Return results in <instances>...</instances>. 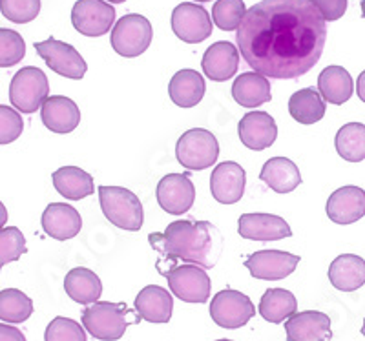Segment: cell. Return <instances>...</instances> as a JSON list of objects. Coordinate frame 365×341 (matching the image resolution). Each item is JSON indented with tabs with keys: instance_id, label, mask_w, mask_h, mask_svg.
<instances>
[{
	"instance_id": "cell-1",
	"label": "cell",
	"mask_w": 365,
	"mask_h": 341,
	"mask_svg": "<svg viewBox=\"0 0 365 341\" xmlns=\"http://www.w3.org/2000/svg\"><path fill=\"white\" fill-rule=\"evenodd\" d=\"M236 41L243 61L256 73L298 79L322 58L327 22L309 0H262L247 9Z\"/></svg>"
},
{
	"instance_id": "cell-2",
	"label": "cell",
	"mask_w": 365,
	"mask_h": 341,
	"mask_svg": "<svg viewBox=\"0 0 365 341\" xmlns=\"http://www.w3.org/2000/svg\"><path fill=\"white\" fill-rule=\"evenodd\" d=\"M148 241L161 254L158 263L182 261L212 268L223 252V237L208 221H174L165 232L150 234Z\"/></svg>"
},
{
	"instance_id": "cell-3",
	"label": "cell",
	"mask_w": 365,
	"mask_h": 341,
	"mask_svg": "<svg viewBox=\"0 0 365 341\" xmlns=\"http://www.w3.org/2000/svg\"><path fill=\"white\" fill-rule=\"evenodd\" d=\"M99 203L104 217L113 226L126 232L141 230L145 223V210L139 197L123 187H99Z\"/></svg>"
},
{
	"instance_id": "cell-4",
	"label": "cell",
	"mask_w": 365,
	"mask_h": 341,
	"mask_svg": "<svg viewBox=\"0 0 365 341\" xmlns=\"http://www.w3.org/2000/svg\"><path fill=\"white\" fill-rule=\"evenodd\" d=\"M128 307L126 303H110V301H96L84 308L83 327L96 340L117 341L125 336L128 329Z\"/></svg>"
},
{
	"instance_id": "cell-5",
	"label": "cell",
	"mask_w": 365,
	"mask_h": 341,
	"mask_svg": "<svg viewBox=\"0 0 365 341\" xmlns=\"http://www.w3.org/2000/svg\"><path fill=\"white\" fill-rule=\"evenodd\" d=\"M175 157L187 170H207L220 157V142L216 135L205 128H192L179 137Z\"/></svg>"
},
{
	"instance_id": "cell-6",
	"label": "cell",
	"mask_w": 365,
	"mask_h": 341,
	"mask_svg": "<svg viewBox=\"0 0 365 341\" xmlns=\"http://www.w3.org/2000/svg\"><path fill=\"white\" fill-rule=\"evenodd\" d=\"M50 83L41 68L26 66L15 73L9 84V103L17 112L35 113L48 99Z\"/></svg>"
},
{
	"instance_id": "cell-7",
	"label": "cell",
	"mask_w": 365,
	"mask_h": 341,
	"mask_svg": "<svg viewBox=\"0 0 365 341\" xmlns=\"http://www.w3.org/2000/svg\"><path fill=\"white\" fill-rule=\"evenodd\" d=\"M154 29L146 17L128 13L120 17L112 29V48L117 55L126 58L139 57L145 53L152 44Z\"/></svg>"
},
{
	"instance_id": "cell-8",
	"label": "cell",
	"mask_w": 365,
	"mask_h": 341,
	"mask_svg": "<svg viewBox=\"0 0 365 341\" xmlns=\"http://www.w3.org/2000/svg\"><path fill=\"white\" fill-rule=\"evenodd\" d=\"M168 281V288L172 294L178 295L185 303H207L210 298V278L205 272L203 266L182 263V265L170 266L168 271L163 272Z\"/></svg>"
},
{
	"instance_id": "cell-9",
	"label": "cell",
	"mask_w": 365,
	"mask_h": 341,
	"mask_svg": "<svg viewBox=\"0 0 365 341\" xmlns=\"http://www.w3.org/2000/svg\"><path fill=\"white\" fill-rule=\"evenodd\" d=\"M256 316V307L247 294L225 288L212 298L210 318L221 329L236 330Z\"/></svg>"
},
{
	"instance_id": "cell-10",
	"label": "cell",
	"mask_w": 365,
	"mask_h": 341,
	"mask_svg": "<svg viewBox=\"0 0 365 341\" xmlns=\"http://www.w3.org/2000/svg\"><path fill=\"white\" fill-rule=\"evenodd\" d=\"M35 50L44 58V63L58 75L71 80H81L86 75V61L71 44L50 37L48 41L35 42Z\"/></svg>"
},
{
	"instance_id": "cell-11",
	"label": "cell",
	"mask_w": 365,
	"mask_h": 341,
	"mask_svg": "<svg viewBox=\"0 0 365 341\" xmlns=\"http://www.w3.org/2000/svg\"><path fill=\"white\" fill-rule=\"evenodd\" d=\"M115 22V9L104 0H77L71 9V24L84 37H103Z\"/></svg>"
},
{
	"instance_id": "cell-12",
	"label": "cell",
	"mask_w": 365,
	"mask_h": 341,
	"mask_svg": "<svg viewBox=\"0 0 365 341\" xmlns=\"http://www.w3.org/2000/svg\"><path fill=\"white\" fill-rule=\"evenodd\" d=\"M158 203L166 214L182 216L194 206L195 188L190 181V172L185 174H168L155 188Z\"/></svg>"
},
{
	"instance_id": "cell-13",
	"label": "cell",
	"mask_w": 365,
	"mask_h": 341,
	"mask_svg": "<svg viewBox=\"0 0 365 341\" xmlns=\"http://www.w3.org/2000/svg\"><path fill=\"white\" fill-rule=\"evenodd\" d=\"M172 31L179 41L200 44L212 35V19L203 6L182 2L172 11Z\"/></svg>"
},
{
	"instance_id": "cell-14",
	"label": "cell",
	"mask_w": 365,
	"mask_h": 341,
	"mask_svg": "<svg viewBox=\"0 0 365 341\" xmlns=\"http://www.w3.org/2000/svg\"><path fill=\"white\" fill-rule=\"evenodd\" d=\"M299 263V256L289 254L283 250H259L249 256L245 266L249 268L250 276L265 281H278L285 279L296 271Z\"/></svg>"
},
{
	"instance_id": "cell-15",
	"label": "cell",
	"mask_w": 365,
	"mask_h": 341,
	"mask_svg": "<svg viewBox=\"0 0 365 341\" xmlns=\"http://www.w3.org/2000/svg\"><path fill=\"white\" fill-rule=\"evenodd\" d=\"M247 174L241 164L225 161L214 168L210 175L212 197L221 204H234L245 194Z\"/></svg>"
},
{
	"instance_id": "cell-16",
	"label": "cell",
	"mask_w": 365,
	"mask_h": 341,
	"mask_svg": "<svg viewBox=\"0 0 365 341\" xmlns=\"http://www.w3.org/2000/svg\"><path fill=\"white\" fill-rule=\"evenodd\" d=\"M237 232L250 241H279L292 236V230L283 217L272 214H243L237 219Z\"/></svg>"
},
{
	"instance_id": "cell-17",
	"label": "cell",
	"mask_w": 365,
	"mask_h": 341,
	"mask_svg": "<svg viewBox=\"0 0 365 341\" xmlns=\"http://www.w3.org/2000/svg\"><path fill=\"white\" fill-rule=\"evenodd\" d=\"M325 212L336 225H353L365 216V192L360 187H341L329 196Z\"/></svg>"
},
{
	"instance_id": "cell-18",
	"label": "cell",
	"mask_w": 365,
	"mask_h": 341,
	"mask_svg": "<svg viewBox=\"0 0 365 341\" xmlns=\"http://www.w3.org/2000/svg\"><path fill=\"white\" fill-rule=\"evenodd\" d=\"M241 142L250 150L262 152L272 146L278 137V126L270 113L267 112H249L241 117L237 125Z\"/></svg>"
},
{
	"instance_id": "cell-19",
	"label": "cell",
	"mask_w": 365,
	"mask_h": 341,
	"mask_svg": "<svg viewBox=\"0 0 365 341\" xmlns=\"http://www.w3.org/2000/svg\"><path fill=\"white\" fill-rule=\"evenodd\" d=\"M287 341H329L332 337L331 318L318 310L296 313L285 321Z\"/></svg>"
},
{
	"instance_id": "cell-20",
	"label": "cell",
	"mask_w": 365,
	"mask_h": 341,
	"mask_svg": "<svg viewBox=\"0 0 365 341\" xmlns=\"http://www.w3.org/2000/svg\"><path fill=\"white\" fill-rule=\"evenodd\" d=\"M42 230L57 241L73 239L83 229L81 214L66 203H51L42 214Z\"/></svg>"
},
{
	"instance_id": "cell-21",
	"label": "cell",
	"mask_w": 365,
	"mask_h": 341,
	"mask_svg": "<svg viewBox=\"0 0 365 341\" xmlns=\"http://www.w3.org/2000/svg\"><path fill=\"white\" fill-rule=\"evenodd\" d=\"M240 66V50L232 42H214L203 55L201 68L205 75L214 83H225L236 75Z\"/></svg>"
},
{
	"instance_id": "cell-22",
	"label": "cell",
	"mask_w": 365,
	"mask_h": 341,
	"mask_svg": "<svg viewBox=\"0 0 365 341\" xmlns=\"http://www.w3.org/2000/svg\"><path fill=\"white\" fill-rule=\"evenodd\" d=\"M42 125L53 133H71L81 122V110L64 95H51L41 108Z\"/></svg>"
},
{
	"instance_id": "cell-23",
	"label": "cell",
	"mask_w": 365,
	"mask_h": 341,
	"mask_svg": "<svg viewBox=\"0 0 365 341\" xmlns=\"http://www.w3.org/2000/svg\"><path fill=\"white\" fill-rule=\"evenodd\" d=\"M135 310L141 320L150 323H168L174 313V298L166 288L148 285L137 294Z\"/></svg>"
},
{
	"instance_id": "cell-24",
	"label": "cell",
	"mask_w": 365,
	"mask_h": 341,
	"mask_svg": "<svg viewBox=\"0 0 365 341\" xmlns=\"http://www.w3.org/2000/svg\"><path fill=\"white\" fill-rule=\"evenodd\" d=\"M329 281L336 290L354 292L365 285V259L356 254H341L329 266Z\"/></svg>"
},
{
	"instance_id": "cell-25",
	"label": "cell",
	"mask_w": 365,
	"mask_h": 341,
	"mask_svg": "<svg viewBox=\"0 0 365 341\" xmlns=\"http://www.w3.org/2000/svg\"><path fill=\"white\" fill-rule=\"evenodd\" d=\"M207 86L200 71L179 70L168 84V95L179 108H194L203 100Z\"/></svg>"
},
{
	"instance_id": "cell-26",
	"label": "cell",
	"mask_w": 365,
	"mask_h": 341,
	"mask_svg": "<svg viewBox=\"0 0 365 341\" xmlns=\"http://www.w3.org/2000/svg\"><path fill=\"white\" fill-rule=\"evenodd\" d=\"M259 181L278 194H291L302 184V174L291 159L272 157L263 164Z\"/></svg>"
},
{
	"instance_id": "cell-27",
	"label": "cell",
	"mask_w": 365,
	"mask_h": 341,
	"mask_svg": "<svg viewBox=\"0 0 365 341\" xmlns=\"http://www.w3.org/2000/svg\"><path fill=\"white\" fill-rule=\"evenodd\" d=\"M232 97L243 108H257L265 105L272 99L269 79L256 71L241 73L232 84Z\"/></svg>"
},
{
	"instance_id": "cell-28",
	"label": "cell",
	"mask_w": 365,
	"mask_h": 341,
	"mask_svg": "<svg viewBox=\"0 0 365 341\" xmlns=\"http://www.w3.org/2000/svg\"><path fill=\"white\" fill-rule=\"evenodd\" d=\"M64 290L75 303L91 305L99 301L103 294V283L96 272L84 266H77L71 268L64 278Z\"/></svg>"
},
{
	"instance_id": "cell-29",
	"label": "cell",
	"mask_w": 365,
	"mask_h": 341,
	"mask_svg": "<svg viewBox=\"0 0 365 341\" xmlns=\"http://www.w3.org/2000/svg\"><path fill=\"white\" fill-rule=\"evenodd\" d=\"M55 190L70 201H81L96 192L93 177L79 167H63L51 175Z\"/></svg>"
},
{
	"instance_id": "cell-30",
	"label": "cell",
	"mask_w": 365,
	"mask_h": 341,
	"mask_svg": "<svg viewBox=\"0 0 365 341\" xmlns=\"http://www.w3.org/2000/svg\"><path fill=\"white\" fill-rule=\"evenodd\" d=\"M318 92L331 105H345L354 92L353 77L345 68L327 66L318 77Z\"/></svg>"
},
{
	"instance_id": "cell-31",
	"label": "cell",
	"mask_w": 365,
	"mask_h": 341,
	"mask_svg": "<svg viewBox=\"0 0 365 341\" xmlns=\"http://www.w3.org/2000/svg\"><path fill=\"white\" fill-rule=\"evenodd\" d=\"M325 100L314 88H303L289 99V113L299 125H314L325 117Z\"/></svg>"
},
{
	"instance_id": "cell-32",
	"label": "cell",
	"mask_w": 365,
	"mask_h": 341,
	"mask_svg": "<svg viewBox=\"0 0 365 341\" xmlns=\"http://www.w3.org/2000/svg\"><path fill=\"white\" fill-rule=\"evenodd\" d=\"M259 314L269 323H283L298 313V301L291 290L285 288H269L259 300Z\"/></svg>"
},
{
	"instance_id": "cell-33",
	"label": "cell",
	"mask_w": 365,
	"mask_h": 341,
	"mask_svg": "<svg viewBox=\"0 0 365 341\" xmlns=\"http://www.w3.org/2000/svg\"><path fill=\"white\" fill-rule=\"evenodd\" d=\"M336 152L349 162H360L365 159V125L347 122L341 126L334 139Z\"/></svg>"
},
{
	"instance_id": "cell-34",
	"label": "cell",
	"mask_w": 365,
	"mask_h": 341,
	"mask_svg": "<svg viewBox=\"0 0 365 341\" xmlns=\"http://www.w3.org/2000/svg\"><path fill=\"white\" fill-rule=\"evenodd\" d=\"M34 314V301L17 288L0 290V320L6 323H24Z\"/></svg>"
},
{
	"instance_id": "cell-35",
	"label": "cell",
	"mask_w": 365,
	"mask_h": 341,
	"mask_svg": "<svg viewBox=\"0 0 365 341\" xmlns=\"http://www.w3.org/2000/svg\"><path fill=\"white\" fill-rule=\"evenodd\" d=\"M245 13L247 8L243 0H217L212 6V21L223 31H237Z\"/></svg>"
},
{
	"instance_id": "cell-36",
	"label": "cell",
	"mask_w": 365,
	"mask_h": 341,
	"mask_svg": "<svg viewBox=\"0 0 365 341\" xmlns=\"http://www.w3.org/2000/svg\"><path fill=\"white\" fill-rule=\"evenodd\" d=\"M26 57V42L15 29L0 28V68L17 66Z\"/></svg>"
},
{
	"instance_id": "cell-37",
	"label": "cell",
	"mask_w": 365,
	"mask_h": 341,
	"mask_svg": "<svg viewBox=\"0 0 365 341\" xmlns=\"http://www.w3.org/2000/svg\"><path fill=\"white\" fill-rule=\"evenodd\" d=\"M26 237L22 236L17 226L0 229V271L8 263L19 261L22 254H26Z\"/></svg>"
},
{
	"instance_id": "cell-38",
	"label": "cell",
	"mask_w": 365,
	"mask_h": 341,
	"mask_svg": "<svg viewBox=\"0 0 365 341\" xmlns=\"http://www.w3.org/2000/svg\"><path fill=\"white\" fill-rule=\"evenodd\" d=\"M0 11L15 24H28L41 13V0H0Z\"/></svg>"
},
{
	"instance_id": "cell-39",
	"label": "cell",
	"mask_w": 365,
	"mask_h": 341,
	"mask_svg": "<svg viewBox=\"0 0 365 341\" xmlns=\"http://www.w3.org/2000/svg\"><path fill=\"white\" fill-rule=\"evenodd\" d=\"M44 341H86V329L70 318L58 316L46 327Z\"/></svg>"
},
{
	"instance_id": "cell-40",
	"label": "cell",
	"mask_w": 365,
	"mask_h": 341,
	"mask_svg": "<svg viewBox=\"0 0 365 341\" xmlns=\"http://www.w3.org/2000/svg\"><path fill=\"white\" fill-rule=\"evenodd\" d=\"M24 121L17 110L0 105V145L15 142L22 135Z\"/></svg>"
},
{
	"instance_id": "cell-41",
	"label": "cell",
	"mask_w": 365,
	"mask_h": 341,
	"mask_svg": "<svg viewBox=\"0 0 365 341\" xmlns=\"http://www.w3.org/2000/svg\"><path fill=\"white\" fill-rule=\"evenodd\" d=\"M325 19V22H334L347 11V0H309Z\"/></svg>"
},
{
	"instance_id": "cell-42",
	"label": "cell",
	"mask_w": 365,
	"mask_h": 341,
	"mask_svg": "<svg viewBox=\"0 0 365 341\" xmlns=\"http://www.w3.org/2000/svg\"><path fill=\"white\" fill-rule=\"evenodd\" d=\"M0 341H26V336L9 323H0Z\"/></svg>"
},
{
	"instance_id": "cell-43",
	"label": "cell",
	"mask_w": 365,
	"mask_h": 341,
	"mask_svg": "<svg viewBox=\"0 0 365 341\" xmlns=\"http://www.w3.org/2000/svg\"><path fill=\"white\" fill-rule=\"evenodd\" d=\"M356 93H358V99H360L361 103H365V70L361 71L360 75H358Z\"/></svg>"
},
{
	"instance_id": "cell-44",
	"label": "cell",
	"mask_w": 365,
	"mask_h": 341,
	"mask_svg": "<svg viewBox=\"0 0 365 341\" xmlns=\"http://www.w3.org/2000/svg\"><path fill=\"white\" fill-rule=\"evenodd\" d=\"M8 209L4 206V203L0 201V229H4V225L8 223Z\"/></svg>"
},
{
	"instance_id": "cell-45",
	"label": "cell",
	"mask_w": 365,
	"mask_h": 341,
	"mask_svg": "<svg viewBox=\"0 0 365 341\" xmlns=\"http://www.w3.org/2000/svg\"><path fill=\"white\" fill-rule=\"evenodd\" d=\"M360 9H361V17L365 19V0H361L360 2Z\"/></svg>"
},
{
	"instance_id": "cell-46",
	"label": "cell",
	"mask_w": 365,
	"mask_h": 341,
	"mask_svg": "<svg viewBox=\"0 0 365 341\" xmlns=\"http://www.w3.org/2000/svg\"><path fill=\"white\" fill-rule=\"evenodd\" d=\"M108 2H112V4H123L126 0H108Z\"/></svg>"
},
{
	"instance_id": "cell-47",
	"label": "cell",
	"mask_w": 365,
	"mask_h": 341,
	"mask_svg": "<svg viewBox=\"0 0 365 341\" xmlns=\"http://www.w3.org/2000/svg\"><path fill=\"white\" fill-rule=\"evenodd\" d=\"M361 334H364V337H365V320H364V325H361Z\"/></svg>"
},
{
	"instance_id": "cell-48",
	"label": "cell",
	"mask_w": 365,
	"mask_h": 341,
	"mask_svg": "<svg viewBox=\"0 0 365 341\" xmlns=\"http://www.w3.org/2000/svg\"><path fill=\"white\" fill-rule=\"evenodd\" d=\"M195 2H212V0H195Z\"/></svg>"
},
{
	"instance_id": "cell-49",
	"label": "cell",
	"mask_w": 365,
	"mask_h": 341,
	"mask_svg": "<svg viewBox=\"0 0 365 341\" xmlns=\"http://www.w3.org/2000/svg\"><path fill=\"white\" fill-rule=\"evenodd\" d=\"M216 341H232V340H216Z\"/></svg>"
}]
</instances>
